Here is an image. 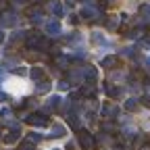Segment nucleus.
Listing matches in <instances>:
<instances>
[{
	"mask_svg": "<svg viewBox=\"0 0 150 150\" xmlns=\"http://www.w3.org/2000/svg\"><path fill=\"white\" fill-rule=\"evenodd\" d=\"M79 146L83 150H92L94 148V138L92 134H88V131H79Z\"/></svg>",
	"mask_w": 150,
	"mask_h": 150,
	"instance_id": "1",
	"label": "nucleus"
},
{
	"mask_svg": "<svg viewBox=\"0 0 150 150\" xmlns=\"http://www.w3.org/2000/svg\"><path fill=\"white\" fill-rule=\"evenodd\" d=\"M29 123H31V125H38V127H46L50 121H48L46 115H31V117H29Z\"/></svg>",
	"mask_w": 150,
	"mask_h": 150,
	"instance_id": "2",
	"label": "nucleus"
},
{
	"mask_svg": "<svg viewBox=\"0 0 150 150\" xmlns=\"http://www.w3.org/2000/svg\"><path fill=\"white\" fill-rule=\"evenodd\" d=\"M40 42H42V38L38 35V33L27 35V46H31V48H40Z\"/></svg>",
	"mask_w": 150,
	"mask_h": 150,
	"instance_id": "3",
	"label": "nucleus"
},
{
	"mask_svg": "<svg viewBox=\"0 0 150 150\" xmlns=\"http://www.w3.org/2000/svg\"><path fill=\"white\" fill-rule=\"evenodd\" d=\"M65 131H67V129H65L63 125H54L52 131H50V138H63V136H65Z\"/></svg>",
	"mask_w": 150,
	"mask_h": 150,
	"instance_id": "4",
	"label": "nucleus"
},
{
	"mask_svg": "<svg viewBox=\"0 0 150 150\" xmlns=\"http://www.w3.org/2000/svg\"><path fill=\"white\" fill-rule=\"evenodd\" d=\"M59 31H61L59 21H52V23H48V25H46V33H50V35H56Z\"/></svg>",
	"mask_w": 150,
	"mask_h": 150,
	"instance_id": "5",
	"label": "nucleus"
},
{
	"mask_svg": "<svg viewBox=\"0 0 150 150\" xmlns=\"http://www.w3.org/2000/svg\"><path fill=\"white\" fill-rule=\"evenodd\" d=\"M17 23V17L11 15V13H4L2 15V25H15Z\"/></svg>",
	"mask_w": 150,
	"mask_h": 150,
	"instance_id": "6",
	"label": "nucleus"
},
{
	"mask_svg": "<svg viewBox=\"0 0 150 150\" xmlns=\"http://www.w3.org/2000/svg\"><path fill=\"white\" fill-rule=\"evenodd\" d=\"M17 140H19V129L8 131V134L4 136V142H6V144H13V142H17Z\"/></svg>",
	"mask_w": 150,
	"mask_h": 150,
	"instance_id": "7",
	"label": "nucleus"
},
{
	"mask_svg": "<svg viewBox=\"0 0 150 150\" xmlns=\"http://www.w3.org/2000/svg\"><path fill=\"white\" fill-rule=\"evenodd\" d=\"M31 79H35V81H42V77H44V71L40 69V67H35V69H31Z\"/></svg>",
	"mask_w": 150,
	"mask_h": 150,
	"instance_id": "8",
	"label": "nucleus"
},
{
	"mask_svg": "<svg viewBox=\"0 0 150 150\" xmlns=\"http://www.w3.org/2000/svg\"><path fill=\"white\" fill-rule=\"evenodd\" d=\"M117 112H119V108H117V106H110V104H106V106H104V115H106V117H115Z\"/></svg>",
	"mask_w": 150,
	"mask_h": 150,
	"instance_id": "9",
	"label": "nucleus"
},
{
	"mask_svg": "<svg viewBox=\"0 0 150 150\" xmlns=\"http://www.w3.org/2000/svg\"><path fill=\"white\" fill-rule=\"evenodd\" d=\"M38 92H40V94L50 92V83H48V81H38Z\"/></svg>",
	"mask_w": 150,
	"mask_h": 150,
	"instance_id": "10",
	"label": "nucleus"
},
{
	"mask_svg": "<svg viewBox=\"0 0 150 150\" xmlns=\"http://www.w3.org/2000/svg\"><path fill=\"white\" fill-rule=\"evenodd\" d=\"M106 94H108V96H112V98H115V96H119V94H121V90H117L115 86L106 83Z\"/></svg>",
	"mask_w": 150,
	"mask_h": 150,
	"instance_id": "11",
	"label": "nucleus"
},
{
	"mask_svg": "<svg viewBox=\"0 0 150 150\" xmlns=\"http://www.w3.org/2000/svg\"><path fill=\"white\" fill-rule=\"evenodd\" d=\"M125 108H127V110H136V108H138V102H136L134 98H129V100L125 102Z\"/></svg>",
	"mask_w": 150,
	"mask_h": 150,
	"instance_id": "12",
	"label": "nucleus"
},
{
	"mask_svg": "<svg viewBox=\"0 0 150 150\" xmlns=\"http://www.w3.org/2000/svg\"><path fill=\"white\" fill-rule=\"evenodd\" d=\"M19 150H33V142H31V140H27V142H23L21 146H19Z\"/></svg>",
	"mask_w": 150,
	"mask_h": 150,
	"instance_id": "13",
	"label": "nucleus"
},
{
	"mask_svg": "<svg viewBox=\"0 0 150 150\" xmlns=\"http://www.w3.org/2000/svg\"><path fill=\"white\" fill-rule=\"evenodd\" d=\"M112 65H115V56H106L102 61V67H112Z\"/></svg>",
	"mask_w": 150,
	"mask_h": 150,
	"instance_id": "14",
	"label": "nucleus"
},
{
	"mask_svg": "<svg viewBox=\"0 0 150 150\" xmlns=\"http://www.w3.org/2000/svg\"><path fill=\"white\" fill-rule=\"evenodd\" d=\"M81 94H83V96H92V94H94V88H92V86H83Z\"/></svg>",
	"mask_w": 150,
	"mask_h": 150,
	"instance_id": "15",
	"label": "nucleus"
},
{
	"mask_svg": "<svg viewBox=\"0 0 150 150\" xmlns=\"http://www.w3.org/2000/svg\"><path fill=\"white\" fill-rule=\"evenodd\" d=\"M140 13H142V17L150 19V6H148V4H146V6H142V8H140Z\"/></svg>",
	"mask_w": 150,
	"mask_h": 150,
	"instance_id": "16",
	"label": "nucleus"
},
{
	"mask_svg": "<svg viewBox=\"0 0 150 150\" xmlns=\"http://www.w3.org/2000/svg\"><path fill=\"white\" fill-rule=\"evenodd\" d=\"M29 140H31L33 144H38V142L42 140V136H40V134H29Z\"/></svg>",
	"mask_w": 150,
	"mask_h": 150,
	"instance_id": "17",
	"label": "nucleus"
},
{
	"mask_svg": "<svg viewBox=\"0 0 150 150\" xmlns=\"http://www.w3.org/2000/svg\"><path fill=\"white\" fill-rule=\"evenodd\" d=\"M106 27H108V29H117V19H108Z\"/></svg>",
	"mask_w": 150,
	"mask_h": 150,
	"instance_id": "18",
	"label": "nucleus"
},
{
	"mask_svg": "<svg viewBox=\"0 0 150 150\" xmlns=\"http://www.w3.org/2000/svg\"><path fill=\"white\" fill-rule=\"evenodd\" d=\"M67 88H69L67 81H61V83H59V90H67Z\"/></svg>",
	"mask_w": 150,
	"mask_h": 150,
	"instance_id": "19",
	"label": "nucleus"
},
{
	"mask_svg": "<svg viewBox=\"0 0 150 150\" xmlns=\"http://www.w3.org/2000/svg\"><path fill=\"white\" fill-rule=\"evenodd\" d=\"M6 8V0H0V11H4Z\"/></svg>",
	"mask_w": 150,
	"mask_h": 150,
	"instance_id": "20",
	"label": "nucleus"
},
{
	"mask_svg": "<svg viewBox=\"0 0 150 150\" xmlns=\"http://www.w3.org/2000/svg\"><path fill=\"white\" fill-rule=\"evenodd\" d=\"M144 104H146V106H150V96H144Z\"/></svg>",
	"mask_w": 150,
	"mask_h": 150,
	"instance_id": "21",
	"label": "nucleus"
},
{
	"mask_svg": "<svg viewBox=\"0 0 150 150\" xmlns=\"http://www.w3.org/2000/svg\"><path fill=\"white\" fill-rule=\"evenodd\" d=\"M2 100H6V96H4V94H2V92H0V102H2Z\"/></svg>",
	"mask_w": 150,
	"mask_h": 150,
	"instance_id": "22",
	"label": "nucleus"
},
{
	"mask_svg": "<svg viewBox=\"0 0 150 150\" xmlns=\"http://www.w3.org/2000/svg\"><path fill=\"white\" fill-rule=\"evenodd\" d=\"M2 38H4V33H2V31H0V42H2Z\"/></svg>",
	"mask_w": 150,
	"mask_h": 150,
	"instance_id": "23",
	"label": "nucleus"
},
{
	"mask_svg": "<svg viewBox=\"0 0 150 150\" xmlns=\"http://www.w3.org/2000/svg\"><path fill=\"white\" fill-rule=\"evenodd\" d=\"M142 150H150V146H144V148H142Z\"/></svg>",
	"mask_w": 150,
	"mask_h": 150,
	"instance_id": "24",
	"label": "nucleus"
},
{
	"mask_svg": "<svg viewBox=\"0 0 150 150\" xmlns=\"http://www.w3.org/2000/svg\"><path fill=\"white\" fill-rule=\"evenodd\" d=\"M148 65H150V59H148Z\"/></svg>",
	"mask_w": 150,
	"mask_h": 150,
	"instance_id": "25",
	"label": "nucleus"
}]
</instances>
